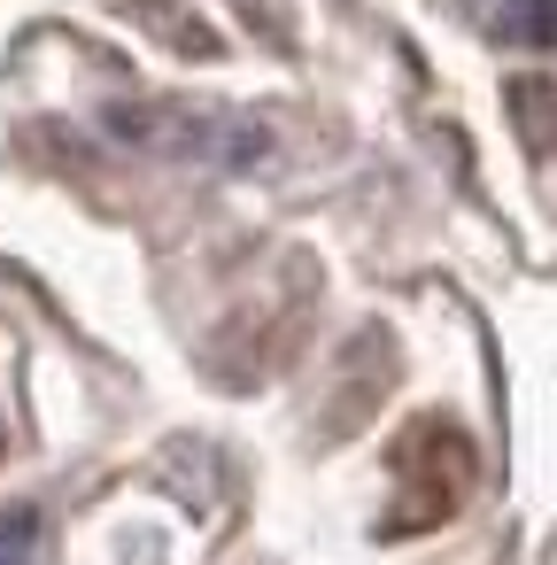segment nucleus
Instances as JSON below:
<instances>
[{
    "instance_id": "f257e3e1",
    "label": "nucleus",
    "mask_w": 557,
    "mask_h": 565,
    "mask_svg": "<svg viewBox=\"0 0 557 565\" xmlns=\"http://www.w3.org/2000/svg\"><path fill=\"white\" fill-rule=\"evenodd\" d=\"M395 480H403V503L379 519L387 542L457 519L464 495H472V480H480V449H472V434L457 418H410L395 434Z\"/></svg>"
},
{
    "instance_id": "423d86ee",
    "label": "nucleus",
    "mask_w": 557,
    "mask_h": 565,
    "mask_svg": "<svg viewBox=\"0 0 557 565\" xmlns=\"http://www.w3.org/2000/svg\"><path fill=\"white\" fill-rule=\"evenodd\" d=\"M0 449H9V434H0Z\"/></svg>"
},
{
    "instance_id": "7ed1b4c3",
    "label": "nucleus",
    "mask_w": 557,
    "mask_h": 565,
    "mask_svg": "<svg viewBox=\"0 0 557 565\" xmlns=\"http://www.w3.org/2000/svg\"><path fill=\"white\" fill-rule=\"evenodd\" d=\"M503 109H511V125H518V140H526V156H557V78L518 71V78L503 86Z\"/></svg>"
},
{
    "instance_id": "f03ea898",
    "label": "nucleus",
    "mask_w": 557,
    "mask_h": 565,
    "mask_svg": "<svg viewBox=\"0 0 557 565\" xmlns=\"http://www.w3.org/2000/svg\"><path fill=\"white\" fill-rule=\"evenodd\" d=\"M117 140L148 148V156H179V163H256L264 156V125L233 117V109H179V102H117L101 109Z\"/></svg>"
},
{
    "instance_id": "20e7f679",
    "label": "nucleus",
    "mask_w": 557,
    "mask_h": 565,
    "mask_svg": "<svg viewBox=\"0 0 557 565\" xmlns=\"http://www.w3.org/2000/svg\"><path fill=\"white\" fill-rule=\"evenodd\" d=\"M132 17H140L148 32H163V40H171L179 55H194V63H210V55H217V32H210L202 17H179L171 0H132Z\"/></svg>"
},
{
    "instance_id": "39448f33",
    "label": "nucleus",
    "mask_w": 557,
    "mask_h": 565,
    "mask_svg": "<svg viewBox=\"0 0 557 565\" xmlns=\"http://www.w3.org/2000/svg\"><path fill=\"white\" fill-rule=\"evenodd\" d=\"M0 565H40V511L32 503L0 511Z\"/></svg>"
}]
</instances>
